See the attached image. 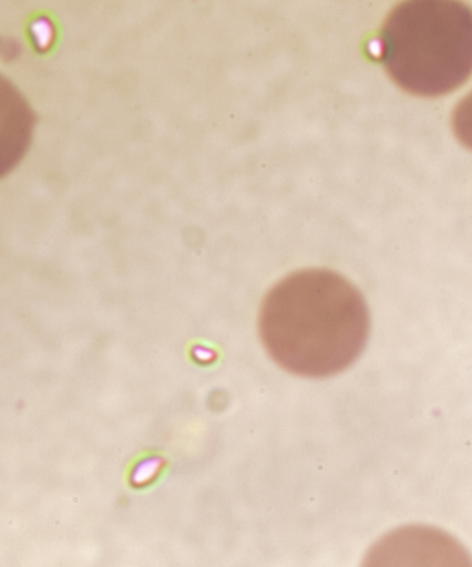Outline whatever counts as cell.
<instances>
[{"instance_id":"6da1fadb","label":"cell","mask_w":472,"mask_h":567,"mask_svg":"<svg viewBox=\"0 0 472 567\" xmlns=\"http://www.w3.org/2000/svg\"><path fill=\"white\" fill-rule=\"evenodd\" d=\"M368 305L360 289L330 269H301L269 289L258 330L264 349L297 377L346 371L368 343Z\"/></svg>"},{"instance_id":"3957f363","label":"cell","mask_w":472,"mask_h":567,"mask_svg":"<svg viewBox=\"0 0 472 567\" xmlns=\"http://www.w3.org/2000/svg\"><path fill=\"white\" fill-rule=\"evenodd\" d=\"M452 132L463 146L472 150V91L458 102L452 115Z\"/></svg>"},{"instance_id":"7a4b0ae2","label":"cell","mask_w":472,"mask_h":567,"mask_svg":"<svg viewBox=\"0 0 472 567\" xmlns=\"http://www.w3.org/2000/svg\"><path fill=\"white\" fill-rule=\"evenodd\" d=\"M379 61L413 96L440 99L472 76V8L463 0H402L379 33Z\"/></svg>"}]
</instances>
